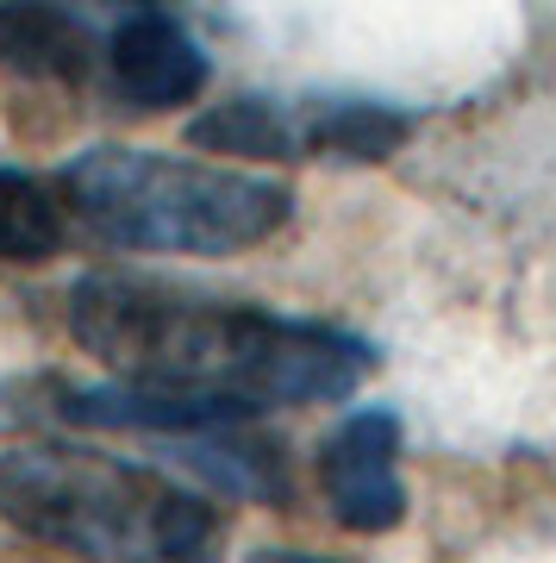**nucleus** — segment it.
<instances>
[{
    "label": "nucleus",
    "instance_id": "nucleus-1",
    "mask_svg": "<svg viewBox=\"0 0 556 563\" xmlns=\"http://www.w3.org/2000/svg\"><path fill=\"white\" fill-rule=\"evenodd\" d=\"M69 332L107 376L194 395L257 420L269 407L351 401L376 351L319 320H288L269 307L207 301L176 282L94 269L69 288Z\"/></svg>",
    "mask_w": 556,
    "mask_h": 563
},
{
    "label": "nucleus",
    "instance_id": "nucleus-2",
    "mask_svg": "<svg viewBox=\"0 0 556 563\" xmlns=\"http://www.w3.org/2000/svg\"><path fill=\"white\" fill-rule=\"evenodd\" d=\"M69 220L138 257H232L294 220V188L257 169H225L169 151L94 144L57 169Z\"/></svg>",
    "mask_w": 556,
    "mask_h": 563
},
{
    "label": "nucleus",
    "instance_id": "nucleus-3",
    "mask_svg": "<svg viewBox=\"0 0 556 563\" xmlns=\"http://www.w3.org/2000/svg\"><path fill=\"white\" fill-rule=\"evenodd\" d=\"M0 520L76 558H200L219 544V514L194 488L76 444L0 451Z\"/></svg>",
    "mask_w": 556,
    "mask_h": 563
},
{
    "label": "nucleus",
    "instance_id": "nucleus-4",
    "mask_svg": "<svg viewBox=\"0 0 556 563\" xmlns=\"http://www.w3.org/2000/svg\"><path fill=\"white\" fill-rule=\"evenodd\" d=\"M319 488L332 501L344 532H394L407 520V483H400V420L388 407L344 413L319 444Z\"/></svg>",
    "mask_w": 556,
    "mask_h": 563
},
{
    "label": "nucleus",
    "instance_id": "nucleus-5",
    "mask_svg": "<svg viewBox=\"0 0 556 563\" xmlns=\"http://www.w3.org/2000/svg\"><path fill=\"white\" fill-rule=\"evenodd\" d=\"M100 63H107V81L113 95L144 113H163V107H188L207 88L213 63L188 38V25L169 13V7H132L100 32Z\"/></svg>",
    "mask_w": 556,
    "mask_h": 563
},
{
    "label": "nucleus",
    "instance_id": "nucleus-6",
    "mask_svg": "<svg viewBox=\"0 0 556 563\" xmlns=\"http://www.w3.org/2000/svg\"><path fill=\"white\" fill-rule=\"evenodd\" d=\"M100 63V25L69 0H0V69L81 81Z\"/></svg>",
    "mask_w": 556,
    "mask_h": 563
},
{
    "label": "nucleus",
    "instance_id": "nucleus-7",
    "mask_svg": "<svg viewBox=\"0 0 556 563\" xmlns=\"http://www.w3.org/2000/svg\"><path fill=\"white\" fill-rule=\"evenodd\" d=\"M188 144L213 157H257V163H300L307 157V113L300 101H269V95H232L188 120Z\"/></svg>",
    "mask_w": 556,
    "mask_h": 563
},
{
    "label": "nucleus",
    "instance_id": "nucleus-8",
    "mask_svg": "<svg viewBox=\"0 0 556 563\" xmlns=\"http://www.w3.org/2000/svg\"><path fill=\"white\" fill-rule=\"evenodd\" d=\"M69 239L63 181L0 163V263H51Z\"/></svg>",
    "mask_w": 556,
    "mask_h": 563
},
{
    "label": "nucleus",
    "instance_id": "nucleus-9",
    "mask_svg": "<svg viewBox=\"0 0 556 563\" xmlns=\"http://www.w3.org/2000/svg\"><path fill=\"white\" fill-rule=\"evenodd\" d=\"M307 113V157L332 163H381L407 144V113L381 101H300Z\"/></svg>",
    "mask_w": 556,
    "mask_h": 563
}]
</instances>
